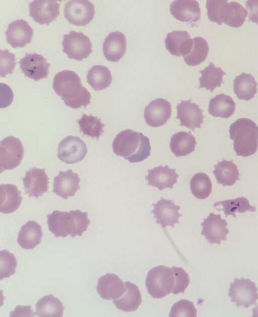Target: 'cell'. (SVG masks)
<instances>
[{
  "label": "cell",
  "instance_id": "1",
  "mask_svg": "<svg viewBox=\"0 0 258 317\" xmlns=\"http://www.w3.org/2000/svg\"><path fill=\"white\" fill-rule=\"evenodd\" d=\"M53 88L64 104L76 109L90 103L91 93L84 87L79 75L71 70L58 72L54 77Z\"/></svg>",
  "mask_w": 258,
  "mask_h": 317
},
{
  "label": "cell",
  "instance_id": "2",
  "mask_svg": "<svg viewBox=\"0 0 258 317\" xmlns=\"http://www.w3.org/2000/svg\"><path fill=\"white\" fill-rule=\"evenodd\" d=\"M114 153L131 163H140L150 155L151 147L149 139L143 133L131 129L119 132L112 144Z\"/></svg>",
  "mask_w": 258,
  "mask_h": 317
},
{
  "label": "cell",
  "instance_id": "3",
  "mask_svg": "<svg viewBox=\"0 0 258 317\" xmlns=\"http://www.w3.org/2000/svg\"><path fill=\"white\" fill-rule=\"evenodd\" d=\"M88 216L87 212L79 209L69 212L54 210L47 216L48 229L56 238H66L69 235L73 238L81 237L90 223Z\"/></svg>",
  "mask_w": 258,
  "mask_h": 317
},
{
  "label": "cell",
  "instance_id": "4",
  "mask_svg": "<svg viewBox=\"0 0 258 317\" xmlns=\"http://www.w3.org/2000/svg\"><path fill=\"white\" fill-rule=\"evenodd\" d=\"M229 132L237 155L247 157L256 152L258 126L253 121L245 118H239L230 125Z\"/></svg>",
  "mask_w": 258,
  "mask_h": 317
},
{
  "label": "cell",
  "instance_id": "5",
  "mask_svg": "<svg viewBox=\"0 0 258 317\" xmlns=\"http://www.w3.org/2000/svg\"><path fill=\"white\" fill-rule=\"evenodd\" d=\"M226 0H207L208 17L219 25L224 23L229 26L238 28L244 23L247 15L246 9L239 3Z\"/></svg>",
  "mask_w": 258,
  "mask_h": 317
},
{
  "label": "cell",
  "instance_id": "6",
  "mask_svg": "<svg viewBox=\"0 0 258 317\" xmlns=\"http://www.w3.org/2000/svg\"><path fill=\"white\" fill-rule=\"evenodd\" d=\"M148 293L153 298H161L169 294L175 286V275L172 268L156 266L148 272L145 281Z\"/></svg>",
  "mask_w": 258,
  "mask_h": 317
},
{
  "label": "cell",
  "instance_id": "7",
  "mask_svg": "<svg viewBox=\"0 0 258 317\" xmlns=\"http://www.w3.org/2000/svg\"><path fill=\"white\" fill-rule=\"evenodd\" d=\"M228 295L231 302L237 306L248 308L255 305L258 299L257 288L254 282L249 279L235 278L230 285Z\"/></svg>",
  "mask_w": 258,
  "mask_h": 317
},
{
  "label": "cell",
  "instance_id": "8",
  "mask_svg": "<svg viewBox=\"0 0 258 317\" xmlns=\"http://www.w3.org/2000/svg\"><path fill=\"white\" fill-rule=\"evenodd\" d=\"M63 52L70 59L81 61L92 53V43L90 38L82 32L71 31L63 35L62 42Z\"/></svg>",
  "mask_w": 258,
  "mask_h": 317
},
{
  "label": "cell",
  "instance_id": "9",
  "mask_svg": "<svg viewBox=\"0 0 258 317\" xmlns=\"http://www.w3.org/2000/svg\"><path fill=\"white\" fill-rule=\"evenodd\" d=\"M23 155V146L19 138L9 136L3 139L0 143L1 173L18 167Z\"/></svg>",
  "mask_w": 258,
  "mask_h": 317
},
{
  "label": "cell",
  "instance_id": "10",
  "mask_svg": "<svg viewBox=\"0 0 258 317\" xmlns=\"http://www.w3.org/2000/svg\"><path fill=\"white\" fill-rule=\"evenodd\" d=\"M94 5L89 1L72 0L64 7V17L71 24L86 26L95 15Z\"/></svg>",
  "mask_w": 258,
  "mask_h": 317
},
{
  "label": "cell",
  "instance_id": "11",
  "mask_svg": "<svg viewBox=\"0 0 258 317\" xmlns=\"http://www.w3.org/2000/svg\"><path fill=\"white\" fill-rule=\"evenodd\" d=\"M87 153L86 144L77 136H67L58 144L57 157L61 162L67 164L81 161Z\"/></svg>",
  "mask_w": 258,
  "mask_h": 317
},
{
  "label": "cell",
  "instance_id": "12",
  "mask_svg": "<svg viewBox=\"0 0 258 317\" xmlns=\"http://www.w3.org/2000/svg\"><path fill=\"white\" fill-rule=\"evenodd\" d=\"M203 227L201 234L204 236L208 243L220 244L222 241L227 239L229 230L228 223L221 218V214L210 213L201 224Z\"/></svg>",
  "mask_w": 258,
  "mask_h": 317
},
{
  "label": "cell",
  "instance_id": "13",
  "mask_svg": "<svg viewBox=\"0 0 258 317\" xmlns=\"http://www.w3.org/2000/svg\"><path fill=\"white\" fill-rule=\"evenodd\" d=\"M176 118L180 121L181 126L194 131L196 128H201L204 122L203 111L195 102H191V99L187 100H181L176 106Z\"/></svg>",
  "mask_w": 258,
  "mask_h": 317
},
{
  "label": "cell",
  "instance_id": "14",
  "mask_svg": "<svg viewBox=\"0 0 258 317\" xmlns=\"http://www.w3.org/2000/svg\"><path fill=\"white\" fill-rule=\"evenodd\" d=\"M19 63L24 75L35 81L46 78L49 74L50 64L41 55L26 53Z\"/></svg>",
  "mask_w": 258,
  "mask_h": 317
},
{
  "label": "cell",
  "instance_id": "15",
  "mask_svg": "<svg viewBox=\"0 0 258 317\" xmlns=\"http://www.w3.org/2000/svg\"><path fill=\"white\" fill-rule=\"evenodd\" d=\"M171 115L170 103L162 98L151 101L144 110L145 120L147 125L152 127H158L164 125Z\"/></svg>",
  "mask_w": 258,
  "mask_h": 317
},
{
  "label": "cell",
  "instance_id": "16",
  "mask_svg": "<svg viewBox=\"0 0 258 317\" xmlns=\"http://www.w3.org/2000/svg\"><path fill=\"white\" fill-rule=\"evenodd\" d=\"M59 6L56 1H33L29 5V14L36 22L48 25L58 16Z\"/></svg>",
  "mask_w": 258,
  "mask_h": 317
},
{
  "label": "cell",
  "instance_id": "17",
  "mask_svg": "<svg viewBox=\"0 0 258 317\" xmlns=\"http://www.w3.org/2000/svg\"><path fill=\"white\" fill-rule=\"evenodd\" d=\"M154 209L152 213L156 219V223L161 225L163 228L167 226L174 228L176 223H179V218L182 215L178 212L180 206L175 205L173 200L161 198L157 203H153Z\"/></svg>",
  "mask_w": 258,
  "mask_h": 317
},
{
  "label": "cell",
  "instance_id": "18",
  "mask_svg": "<svg viewBox=\"0 0 258 317\" xmlns=\"http://www.w3.org/2000/svg\"><path fill=\"white\" fill-rule=\"evenodd\" d=\"M23 181L25 192L30 197L38 198L48 191V178L44 169L30 168Z\"/></svg>",
  "mask_w": 258,
  "mask_h": 317
},
{
  "label": "cell",
  "instance_id": "19",
  "mask_svg": "<svg viewBox=\"0 0 258 317\" xmlns=\"http://www.w3.org/2000/svg\"><path fill=\"white\" fill-rule=\"evenodd\" d=\"M5 34L7 42L12 47H23L31 42L33 29L27 22L23 19H18L9 24Z\"/></svg>",
  "mask_w": 258,
  "mask_h": 317
},
{
  "label": "cell",
  "instance_id": "20",
  "mask_svg": "<svg viewBox=\"0 0 258 317\" xmlns=\"http://www.w3.org/2000/svg\"><path fill=\"white\" fill-rule=\"evenodd\" d=\"M171 14L181 22L195 25L201 18L199 3L195 0H176L170 6Z\"/></svg>",
  "mask_w": 258,
  "mask_h": 317
},
{
  "label": "cell",
  "instance_id": "21",
  "mask_svg": "<svg viewBox=\"0 0 258 317\" xmlns=\"http://www.w3.org/2000/svg\"><path fill=\"white\" fill-rule=\"evenodd\" d=\"M124 283L115 274L107 273L98 280L96 290L100 297L107 300H116L125 291Z\"/></svg>",
  "mask_w": 258,
  "mask_h": 317
},
{
  "label": "cell",
  "instance_id": "22",
  "mask_svg": "<svg viewBox=\"0 0 258 317\" xmlns=\"http://www.w3.org/2000/svg\"><path fill=\"white\" fill-rule=\"evenodd\" d=\"M80 179L77 173L72 169L66 171H59L54 177L53 192L57 195L67 199L68 197L75 196L80 189Z\"/></svg>",
  "mask_w": 258,
  "mask_h": 317
},
{
  "label": "cell",
  "instance_id": "23",
  "mask_svg": "<svg viewBox=\"0 0 258 317\" xmlns=\"http://www.w3.org/2000/svg\"><path fill=\"white\" fill-rule=\"evenodd\" d=\"M148 175L145 177L148 185L157 188L159 190L172 189L179 177L175 169H170L168 165L155 167L148 170Z\"/></svg>",
  "mask_w": 258,
  "mask_h": 317
},
{
  "label": "cell",
  "instance_id": "24",
  "mask_svg": "<svg viewBox=\"0 0 258 317\" xmlns=\"http://www.w3.org/2000/svg\"><path fill=\"white\" fill-rule=\"evenodd\" d=\"M165 43L166 49L171 55L184 57L189 53L193 40L186 31L173 30L167 33Z\"/></svg>",
  "mask_w": 258,
  "mask_h": 317
},
{
  "label": "cell",
  "instance_id": "25",
  "mask_svg": "<svg viewBox=\"0 0 258 317\" xmlns=\"http://www.w3.org/2000/svg\"><path fill=\"white\" fill-rule=\"evenodd\" d=\"M126 48L124 34L119 31L111 32L103 43V51L107 60L116 62L124 56Z\"/></svg>",
  "mask_w": 258,
  "mask_h": 317
},
{
  "label": "cell",
  "instance_id": "26",
  "mask_svg": "<svg viewBox=\"0 0 258 317\" xmlns=\"http://www.w3.org/2000/svg\"><path fill=\"white\" fill-rule=\"evenodd\" d=\"M42 237L41 226L35 221H29L21 227L17 242L23 249H32L41 243Z\"/></svg>",
  "mask_w": 258,
  "mask_h": 317
},
{
  "label": "cell",
  "instance_id": "27",
  "mask_svg": "<svg viewBox=\"0 0 258 317\" xmlns=\"http://www.w3.org/2000/svg\"><path fill=\"white\" fill-rule=\"evenodd\" d=\"M0 212L4 214H11L20 206L22 197L17 187L11 184H2L0 185Z\"/></svg>",
  "mask_w": 258,
  "mask_h": 317
},
{
  "label": "cell",
  "instance_id": "28",
  "mask_svg": "<svg viewBox=\"0 0 258 317\" xmlns=\"http://www.w3.org/2000/svg\"><path fill=\"white\" fill-rule=\"evenodd\" d=\"M125 291L113 302L118 309L124 312L136 311L142 303V296L138 287L130 281L124 282Z\"/></svg>",
  "mask_w": 258,
  "mask_h": 317
},
{
  "label": "cell",
  "instance_id": "29",
  "mask_svg": "<svg viewBox=\"0 0 258 317\" xmlns=\"http://www.w3.org/2000/svg\"><path fill=\"white\" fill-rule=\"evenodd\" d=\"M196 144V138L190 131H180L172 136L170 148L176 157L183 156L192 152Z\"/></svg>",
  "mask_w": 258,
  "mask_h": 317
},
{
  "label": "cell",
  "instance_id": "30",
  "mask_svg": "<svg viewBox=\"0 0 258 317\" xmlns=\"http://www.w3.org/2000/svg\"><path fill=\"white\" fill-rule=\"evenodd\" d=\"M213 173L218 184L223 187L232 186L239 179V172L232 161L223 160L214 166Z\"/></svg>",
  "mask_w": 258,
  "mask_h": 317
},
{
  "label": "cell",
  "instance_id": "31",
  "mask_svg": "<svg viewBox=\"0 0 258 317\" xmlns=\"http://www.w3.org/2000/svg\"><path fill=\"white\" fill-rule=\"evenodd\" d=\"M257 83L251 74L244 72L236 76L233 81L234 93L240 100H249L257 92Z\"/></svg>",
  "mask_w": 258,
  "mask_h": 317
},
{
  "label": "cell",
  "instance_id": "32",
  "mask_svg": "<svg viewBox=\"0 0 258 317\" xmlns=\"http://www.w3.org/2000/svg\"><path fill=\"white\" fill-rule=\"evenodd\" d=\"M235 103L229 95L221 93L209 101L208 112L215 117L228 118L234 113Z\"/></svg>",
  "mask_w": 258,
  "mask_h": 317
},
{
  "label": "cell",
  "instance_id": "33",
  "mask_svg": "<svg viewBox=\"0 0 258 317\" xmlns=\"http://www.w3.org/2000/svg\"><path fill=\"white\" fill-rule=\"evenodd\" d=\"M64 306L52 294L44 296L36 304L35 315L40 317H62Z\"/></svg>",
  "mask_w": 258,
  "mask_h": 317
},
{
  "label": "cell",
  "instance_id": "34",
  "mask_svg": "<svg viewBox=\"0 0 258 317\" xmlns=\"http://www.w3.org/2000/svg\"><path fill=\"white\" fill-rule=\"evenodd\" d=\"M201 76L199 78V88H205L212 92L216 87H220L224 82L223 77L226 73L221 68H217L210 62L209 66L200 71Z\"/></svg>",
  "mask_w": 258,
  "mask_h": 317
},
{
  "label": "cell",
  "instance_id": "35",
  "mask_svg": "<svg viewBox=\"0 0 258 317\" xmlns=\"http://www.w3.org/2000/svg\"><path fill=\"white\" fill-rule=\"evenodd\" d=\"M112 79L110 70L104 66H94L87 72V82L95 91L102 90L108 87L111 83Z\"/></svg>",
  "mask_w": 258,
  "mask_h": 317
},
{
  "label": "cell",
  "instance_id": "36",
  "mask_svg": "<svg viewBox=\"0 0 258 317\" xmlns=\"http://www.w3.org/2000/svg\"><path fill=\"white\" fill-rule=\"evenodd\" d=\"M222 205V208L216 209L223 210L226 217L232 215L236 218V213H244L246 212H254L256 207L250 205L248 200L244 197H240L233 199H228L216 202L214 204L215 208Z\"/></svg>",
  "mask_w": 258,
  "mask_h": 317
},
{
  "label": "cell",
  "instance_id": "37",
  "mask_svg": "<svg viewBox=\"0 0 258 317\" xmlns=\"http://www.w3.org/2000/svg\"><path fill=\"white\" fill-rule=\"evenodd\" d=\"M192 40V48L189 53L183 57V59L188 65L196 66L206 59L209 52V45L207 41L202 37H195Z\"/></svg>",
  "mask_w": 258,
  "mask_h": 317
},
{
  "label": "cell",
  "instance_id": "38",
  "mask_svg": "<svg viewBox=\"0 0 258 317\" xmlns=\"http://www.w3.org/2000/svg\"><path fill=\"white\" fill-rule=\"evenodd\" d=\"M190 188L193 195L198 199H204L211 194L212 185L211 180L206 174L196 173L190 181Z\"/></svg>",
  "mask_w": 258,
  "mask_h": 317
},
{
  "label": "cell",
  "instance_id": "39",
  "mask_svg": "<svg viewBox=\"0 0 258 317\" xmlns=\"http://www.w3.org/2000/svg\"><path fill=\"white\" fill-rule=\"evenodd\" d=\"M78 123L80 127V132H83L84 135L92 138L99 139L104 132L103 127L105 124L97 117L83 114L82 118L78 120Z\"/></svg>",
  "mask_w": 258,
  "mask_h": 317
},
{
  "label": "cell",
  "instance_id": "40",
  "mask_svg": "<svg viewBox=\"0 0 258 317\" xmlns=\"http://www.w3.org/2000/svg\"><path fill=\"white\" fill-rule=\"evenodd\" d=\"M17 261L15 255L8 250L0 251V279L9 278L16 273Z\"/></svg>",
  "mask_w": 258,
  "mask_h": 317
},
{
  "label": "cell",
  "instance_id": "41",
  "mask_svg": "<svg viewBox=\"0 0 258 317\" xmlns=\"http://www.w3.org/2000/svg\"><path fill=\"white\" fill-rule=\"evenodd\" d=\"M197 312V309L192 302L186 299H181L173 305L169 316L196 317Z\"/></svg>",
  "mask_w": 258,
  "mask_h": 317
},
{
  "label": "cell",
  "instance_id": "42",
  "mask_svg": "<svg viewBox=\"0 0 258 317\" xmlns=\"http://www.w3.org/2000/svg\"><path fill=\"white\" fill-rule=\"evenodd\" d=\"M172 269L175 275V286L172 292L175 295L183 293L190 282L188 274L181 267L173 266Z\"/></svg>",
  "mask_w": 258,
  "mask_h": 317
},
{
  "label": "cell",
  "instance_id": "43",
  "mask_svg": "<svg viewBox=\"0 0 258 317\" xmlns=\"http://www.w3.org/2000/svg\"><path fill=\"white\" fill-rule=\"evenodd\" d=\"M0 52L1 77H5L14 71L16 65L15 55L10 53L7 49H1Z\"/></svg>",
  "mask_w": 258,
  "mask_h": 317
},
{
  "label": "cell",
  "instance_id": "44",
  "mask_svg": "<svg viewBox=\"0 0 258 317\" xmlns=\"http://www.w3.org/2000/svg\"><path fill=\"white\" fill-rule=\"evenodd\" d=\"M1 108L10 105L13 99V93L11 88L6 84L1 83Z\"/></svg>",
  "mask_w": 258,
  "mask_h": 317
},
{
  "label": "cell",
  "instance_id": "45",
  "mask_svg": "<svg viewBox=\"0 0 258 317\" xmlns=\"http://www.w3.org/2000/svg\"><path fill=\"white\" fill-rule=\"evenodd\" d=\"M245 4L248 11V21L258 25V0H248Z\"/></svg>",
  "mask_w": 258,
  "mask_h": 317
},
{
  "label": "cell",
  "instance_id": "46",
  "mask_svg": "<svg viewBox=\"0 0 258 317\" xmlns=\"http://www.w3.org/2000/svg\"><path fill=\"white\" fill-rule=\"evenodd\" d=\"M35 313L33 312L31 306L18 305L15 309L10 311V316H34Z\"/></svg>",
  "mask_w": 258,
  "mask_h": 317
},
{
  "label": "cell",
  "instance_id": "47",
  "mask_svg": "<svg viewBox=\"0 0 258 317\" xmlns=\"http://www.w3.org/2000/svg\"><path fill=\"white\" fill-rule=\"evenodd\" d=\"M253 317H258V304L252 309Z\"/></svg>",
  "mask_w": 258,
  "mask_h": 317
}]
</instances>
